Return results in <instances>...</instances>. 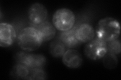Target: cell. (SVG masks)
<instances>
[{"instance_id": "cell-16", "label": "cell", "mask_w": 121, "mask_h": 80, "mask_svg": "<svg viewBox=\"0 0 121 80\" xmlns=\"http://www.w3.org/2000/svg\"><path fill=\"white\" fill-rule=\"evenodd\" d=\"M108 52L116 55H119L121 52V41L119 38L107 42Z\"/></svg>"}, {"instance_id": "cell-8", "label": "cell", "mask_w": 121, "mask_h": 80, "mask_svg": "<svg viewBox=\"0 0 121 80\" xmlns=\"http://www.w3.org/2000/svg\"><path fill=\"white\" fill-rule=\"evenodd\" d=\"M74 27L76 36L81 43H88L95 37V30L87 23L76 25Z\"/></svg>"}, {"instance_id": "cell-1", "label": "cell", "mask_w": 121, "mask_h": 80, "mask_svg": "<svg viewBox=\"0 0 121 80\" xmlns=\"http://www.w3.org/2000/svg\"><path fill=\"white\" fill-rule=\"evenodd\" d=\"M121 31L120 23L112 17H105L98 21L96 26L95 37L108 42L119 38Z\"/></svg>"}, {"instance_id": "cell-14", "label": "cell", "mask_w": 121, "mask_h": 80, "mask_svg": "<svg viewBox=\"0 0 121 80\" xmlns=\"http://www.w3.org/2000/svg\"><path fill=\"white\" fill-rule=\"evenodd\" d=\"M103 58V63L105 68L113 69L118 66V59L117 55L108 52Z\"/></svg>"}, {"instance_id": "cell-9", "label": "cell", "mask_w": 121, "mask_h": 80, "mask_svg": "<svg viewBox=\"0 0 121 80\" xmlns=\"http://www.w3.org/2000/svg\"><path fill=\"white\" fill-rule=\"evenodd\" d=\"M62 58L63 64L68 68L73 69L79 68L83 63L81 54L74 49L67 50Z\"/></svg>"}, {"instance_id": "cell-4", "label": "cell", "mask_w": 121, "mask_h": 80, "mask_svg": "<svg viewBox=\"0 0 121 80\" xmlns=\"http://www.w3.org/2000/svg\"><path fill=\"white\" fill-rule=\"evenodd\" d=\"M107 53V43L96 37L87 43L84 49L85 56L94 61L103 59Z\"/></svg>"}, {"instance_id": "cell-11", "label": "cell", "mask_w": 121, "mask_h": 80, "mask_svg": "<svg viewBox=\"0 0 121 80\" xmlns=\"http://www.w3.org/2000/svg\"><path fill=\"white\" fill-rule=\"evenodd\" d=\"M57 38L68 49L75 48L81 44L76 36L74 26L68 31L60 32Z\"/></svg>"}, {"instance_id": "cell-15", "label": "cell", "mask_w": 121, "mask_h": 80, "mask_svg": "<svg viewBox=\"0 0 121 80\" xmlns=\"http://www.w3.org/2000/svg\"><path fill=\"white\" fill-rule=\"evenodd\" d=\"M48 76L43 68H34L30 69V73L28 80H45Z\"/></svg>"}, {"instance_id": "cell-6", "label": "cell", "mask_w": 121, "mask_h": 80, "mask_svg": "<svg viewBox=\"0 0 121 80\" xmlns=\"http://www.w3.org/2000/svg\"><path fill=\"white\" fill-rule=\"evenodd\" d=\"M28 16L32 25H39L46 21L48 17V10L43 4L35 3L29 7Z\"/></svg>"}, {"instance_id": "cell-7", "label": "cell", "mask_w": 121, "mask_h": 80, "mask_svg": "<svg viewBox=\"0 0 121 80\" xmlns=\"http://www.w3.org/2000/svg\"><path fill=\"white\" fill-rule=\"evenodd\" d=\"M17 34L14 27L7 23L0 25V46L3 48L11 46L17 39Z\"/></svg>"}, {"instance_id": "cell-10", "label": "cell", "mask_w": 121, "mask_h": 80, "mask_svg": "<svg viewBox=\"0 0 121 80\" xmlns=\"http://www.w3.org/2000/svg\"><path fill=\"white\" fill-rule=\"evenodd\" d=\"M39 32L43 42H48L54 39L56 35V29L50 22L45 21L39 25H32Z\"/></svg>"}, {"instance_id": "cell-13", "label": "cell", "mask_w": 121, "mask_h": 80, "mask_svg": "<svg viewBox=\"0 0 121 80\" xmlns=\"http://www.w3.org/2000/svg\"><path fill=\"white\" fill-rule=\"evenodd\" d=\"M67 50V48L59 39L52 41L50 45L49 51L51 55L56 58L62 57Z\"/></svg>"}, {"instance_id": "cell-3", "label": "cell", "mask_w": 121, "mask_h": 80, "mask_svg": "<svg viewBox=\"0 0 121 80\" xmlns=\"http://www.w3.org/2000/svg\"><path fill=\"white\" fill-rule=\"evenodd\" d=\"M52 24L60 32L69 30L75 26L76 17L73 11L66 8L58 9L52 17Z\"/></svg>"}, {"instance_id": "cell-12", "label": "cell", "mask_w": 121, "mask_h": 80, "mask_svg": "<svg viewBox=\"0 0 121 80\" xmlns=\"http://www.w3.org/2000/svg\"><path fill=\"white\" fill-rule=\"evenodd\" d=\"M29 73V68L23 64L17 63L11 71L10 76L13 79L28 80Z\"/></svg>"}, {"instance_id": "cell-2", "label": "cell", "mask_w": 121, "mask_h": 80, "mask_svg": "<svg viewBox=\"0 0 121 80\" xmlns=\"http://www.w3.org/2000/svg\"><path fill=\"white\" fill-rule=\"evenodd\" d=\"M16 40L19 47L27 52L36 50L43 42L39 32L31 26L21 30Z\"/></svg>"}, {"instance_id": "cell-5", "label": "cell", "mask_w": 121, "mask_h": 80, "mask_svg": "<svg viewBox=\"0 0 121 80\" xmlns=\"http://www.w3.org/2000/svg\"><path fill=\"white\" fill-rule=\"evenodd\" d=\"M15 58L17 63L24 65L30 69L43 68L47 63V59L44 56L25 52H19L15 56Z\"/></svg>"}]
</instances>
